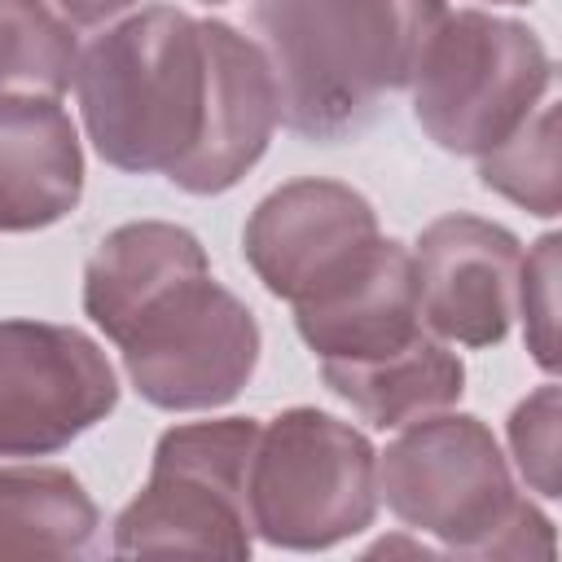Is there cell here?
<instances>
[{
    "label": "cell",
    "mask_w": 562,
    "mask_h": 562,
    "mask_svg": "<svg viewBox=\"0 0 562 562\" xmlns=\"http://www.w3.org/2000/svg\"><path fill=\"white\" fill-rule=\"evenodd\" d=\"M400 522L479 558H553L549 522L514 492L509 465L479 417H435L400 435L378 470Z\"/></svg>",
    "instance_id": "3957f363"
},
{
    "label": "cell",
    "mask_w": 562,
    "mask_h": 562,
    "mask_svg": "<svg viewBox=\"0 0 562 562\" xmlns=\"http://www.w3.org/2000/svg\"><path fill=\"white\" fill-rule=\"evenodd\" d=\"M250 527L285 549H325L373 522L378 457L347 422L290 408L259 430L250 483Z\"/></svg>",
    "instance_id": "5b68a950"
},
{
    "label": "cell",
    "mask_w": 562,
    "mask_h": 562,
    "mask_svg": "<svg viewBox=\"0 0 562 562\" xmlns=\"http://www.w3.org/2000/svg\"><path fill=\"white\" fill-rule=\"evenodd\" d=\"M70 26L40 0H0V97H53L75 79Z\"/></svg>",
    "instance_id": "2e32d148"
},
{
    "label": "cell",
    "mask_w": 562,
    "mask_h": 562,
    "mask_svg": "<svg viewBox=\"0 0 562 562\" xmlns=\"http://www.w3.org/2000/svg\"><path fill=\"white\" fill-rule=\"evenodd\" d=\"M198 272H211V268L193 233L176 224H154V220L123 224L88 259L83 307L105 338H119L132 325V316H140L154 299H162L171 285Z\"/></svg>",
    "instance_id": "4fadbf2b"
},
{
    "label": "cell",
    "mask_w": 562,
    "mask_h": 562,
    "mask_svg": "<svg viewBox=\"0 0 562 562\" xmlns=\"http://www.w3.org/2000/svg\"><path fill=\"white\" fill-rule=\"evenodd\" d=\"M505 4H527V0H505Z\"/></svg>",
    "instance_id": "44dd1931"
},
{
    "label": "cell",
    "mask_w": 562,
    "mask_h": 562,
    "mask_svg": "<svg viewBox=\"0 0 562 562\" xmlns=\"http://www.w3.org/2000/svg\"><path fill=\"white\" fill-rule=\"evenodd\" d=\"M83 158L53 97H0V228L31 233L75 211Z\"/></svg>",
    "instance_id": "7c38bea8"
},
{
    "label": "cell",
    "mask_w": 562,
    "mask_h": 562,
    "mask_svg": "<svg viewBox=\"0 0 562 562\" xmlns=\"http://www.w3.org/2000/svg\"><path fill=\"white\" fill-rule=\"evenodd\" d=\"M119 400L114 369L66 325H0V457H40L97 426Z\"/></svg>",
    "instance_id": "ba28073f"
},
{
    "label": "cell",
    "mask_w": 562,
    "mask_h": 562,
    "mask_svg": "<svg viewBox=\"0 0 562 562\" xmlns=\"http://www.w3.org/2000/svg\"><path fill=\"white\" fill-rule=\"evenodd\" d=\"M443 0H263L255 26L277 119L312 140L356 136L378 101L413 79Z\"/></svg>",
    "instance_id": "7a4b0ae2"
},
{
    "label": "cell",
    "mask_w": 562,
    "mask_h": 562,
    "mask_svg": "<svg viewBox=\"0 0 562 562\" xmlns=\"http://www.w3.org/2000/svg\"><path fill=\"white\" fill-rule=\"evenodd\" d=\"M114 342L132 386L158 408L228 404L259 360L255 316L211 272L171 285Z\"/></svg>",
    "instance_id": "52a82bcc"
},
{
    "label": "cell",
    "mask_w": 562,
    "mask_h": 562,
    "mask_svg": "<svg viewBox=\"0 0 562 562\" xmlns=\"http://www.w3.org/2000/svg\"><path fill=\"white\" fill-rule=\"evenodd\" d=\"M378 241L373 206L338 180H294L268 193L246 224V259L259 281L303 303L351 272Z\"/></svg>",
    "instance_id": "9c48e42d"
},
{
    "label": "cell",
    "mask_w": 562,
    "mask_h": 562,
    "mask_svg": "<svg viewBox=\"0 0 562 562\" xmlns=\"http://www.w3.org/2000/svg\"><path fill=\"white\" fill-rule=\"evenodd\" d=\"M479 176H483L487 189L505 193L509 202H518L536 215H558V206H562V189H558V110L540 105L501 145L479 154Z\"/></svg>",
    "instance_id": "e0dca14e"
},
{
    "label": "cell",
    "mask_w": 562,
    "mask_h": 562,
    "mask_svg": "<svg viewBox=\"0 0 562 562\" xmlns=\"http://www.w3.org/2000/svg\"><path fill=\"white\" fill-rule=\"evenodd\" d=\"M509 443L522 479L540 496H558V386H540L509 417Z\"/></svg>",
    "instance_id": "ac0fdd59"
},
{
    "label": "cell",
    "mask_w": 562,
    "mask_h": 562,
    "mask_svg": "<svg viewBox=\"0 0 562 562\" xmlns=\"http://www.w3.org/2000/svg\"><path fill=\"white\" fill-rule=\"evenodd\" d=\"M75 83L105 162L162 171L189 193L233 189L259 162L277 123L263 48L228 22H198L167 4L92 40Z\"/></svg>",
    "instance_id": "6da1fadb"
},
{
    "label": "cell",
    "mask_w": 562,
    "mask_h": 562,
    "mask_svg": "<svg viewBox=\"0 0 562 562\" xmlns=\"http://www.w3.org/2000/svg\"><path fill=\"white\" fill-rule=\"evenodd\" d=\"M413 268L417 307L435 334L465 347H492L509 334L522 277L514 233L474 215H443L422 233Z\"/></svg>",
    "instance_id": "30bf717a"
},
{
    "label": "cell",
    "mask_w": 562,
    "mask_h": 562,
    "mask_svg": "<svg viewBox=\"0 0 562 562\" xmlns=\"http://www.w3.org/2000/svg\"><path fill=\"white\" fill-rule=\"evenodd\" d=\"M206 4H220V0H206Z\"/></svg>",
    "instance_id": "7402d4cb"
},
{
    "label": "cell",
    "mask_w": 562,
    "mask_h": 562,
    "mask_svg": "<svg viewBox=\"0 0 562 562\" xmlns=\"http://www.w3.org/2000/svg\"><path fill=\"white\" fill-rule=\"evenodd\" d=\"M408 83L413 114L435 145L487 154L536 110L549 57L527 26L465 9L439 18Z\"/></svg>",
    "instance_id": "277c9868"
},
{
    "label": "cell",
    "mask_w": 562,
    "mask_h": 562,
    "mask_svg": "<svg viewBox=\"0 0 562 562\" xmlns=\"http://www.w3.org/2000/svg\"><path fill=\"white\" fill-rule=\"evenodd\" d=\"M321 373L338 400H347L364 422H373L382 430L448 408L465 382L461 360L426 334H417L404 347L382 351V356L321 360Z\"/></svg>",
    "instance_id": "5bb4252c"
},
{
    "label": "cell",
    "mask_w": 562,
    "mask_h": 562,
    "mask_svg": "<svg viewBox=\"0 0 562 562\" xmlns=\"http://www.w3.org/2000/svg\"><path fill=\"white\" fill-rule=\"evenodd\" d=\"M53 4H57L61 18H70L75 26H97V22H105V18L123 13V9H132L136 0H53Z\"/></svg>",
    "instance_id": "ffe728a7"
},
{
    "label": "cell",
    "mask_w": 562,
    "mask_h": 562,
    "mask_svg": "<svg viewBox=\"0 0 562 562\" xmlns=\"http://www.w3.org/2000/svg\"><path fill=\"white\" fill-rule=\"evenodd\" d=\"M97 536V505L57 465L0 470V562L75 558Z\"/></svg>",
    "instance_id": "9a60e30c"
},
{
    "label": "cell",
    "mask_w": 562,
    "mask_h": 562,
    "mask_svg": "<svg viewBox=\"0 0 562 562\" xmlns=\"http://www.w3.org/2000/svg\"><path fill=\"white\" fill-rule=\"evenodd\" d=\"M303 342L321 360H364L417 338V268L400 241H373V250L321 294L294 303Z\"/></svg>",
    "instance_id": "8fae6325"
},
{
    "label": "cell",
    "mask_w": 562,
    "mask_h": 562,
    "mask_svg": "<svg viewBox=\"0 0 562 562\" xmlns=\"http://www.w3.org/2000/svg\"><path fill=\"white\" fill-rule=\"evenodd\" d=\"M553 277H558V237H540L536 255H527L518 290H522V316H527V338L531 351L544 369H553Z\"/></svg>",
    "instance_id": "d6986e66"
},
{
    "label": "cell",
    "mask_w": 562,
    "mask_h": 562,
    "mask_svg": "<svg viewBox=\"0 0 562 562\" xmlns=\"http://www.w3.org/2000/svg\"><path fill=\"white\" fill-rule=\"evenodd\" d=\"M259 426L250 417L176 426L158 439L145 492L119 514V553H202L246 558V483Z\"/></svg>",
    "instance_id": "8992f818"
}]
</instances>
